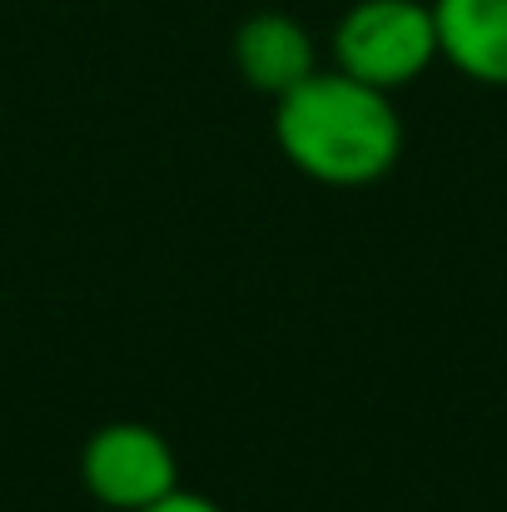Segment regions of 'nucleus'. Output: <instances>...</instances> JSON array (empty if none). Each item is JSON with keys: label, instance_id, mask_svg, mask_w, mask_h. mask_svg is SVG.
Here are the masks:
<instances>
[{"label": "nucleus", "instance_id": "1", "mask_svg": "<svg viewBox=\"0 0 507 512\" xmlns=\"http://www.w3.org/2000/svg\"><path fill=\"white\" fill-rule=\"evenodd\" d=\"M274 140L299 174L334 189H358L398 165L403 120L383 90L319 65L304 85L274 100Z\"/></svg>", "mask_w": 507, "mask_h": 512}, {"label": "nucleus", "instance_id": "2", "mask_svg": "<svg viewBox=\"0 0 507 512\" xmlns=\"http://www.w3.org/2000/svg\"><path fill=\"white\" fill-rule=\"evenodd\" d=\"M334 70L393 95L438 60L433 5L423 0H358L334 25Z\"/></svg>", "mask_w": 507, "mask_h": 512}, {"label": "nucleus", "instance_id": "3", "mask_svg": "<svg viewBox=\"0 0 507 512\" xmlns=\"http://www.w3.org/2000/svg\"><path fill=\"white\" fill-rule=\"evenodd\" d=\"M80 483L100 508L140 512L179 488V458L160 428L120 418L95 428L80 448Z\"/></svg>", "mask_w": 507, "mask_h": 512}, {"label": "nucleus", "instance_id": "4", "mask_svg": "<svg viewBox=\"0 0 507 512\" xmlns=\"http://www.w3.org/2000/svg\"><path fill=\"white\" fill-rule=\"evenodd\" d=\"M234 65L259 95H289L319 70V45L304 20L284 10H259L234 30Z\"/></svg>", "mask_w": 507, "mask_h": 512}, {"label": "nucleus", "instance_id": "5", "mask_svg": "<svg viewBox=\"0 0 507 512\" xmlns=\"http://www.w3.org/2000/svg\"><path fill=\"white\" fill-rule=\"evenodd\" d=\"M438 55L478 85H507V0H433Z\"/></svg>", "mask_w": 507, "mask_h": 512}, {"label": "nucleus", "instance_id": "6", "mask_svg": "<svg viewBox=\"0 0 507 512\" xmlns=\"http://www.w3.org/2000/svg\"><path fill=\"white\" fill-rule=\"evenodd\" d=\"M140 512H224L214 498H204V493H184V488H174V493H165L160 503H150V508Z\"/></svg>", "mask_w": 507, "mask_h": 512}]
</instances>
